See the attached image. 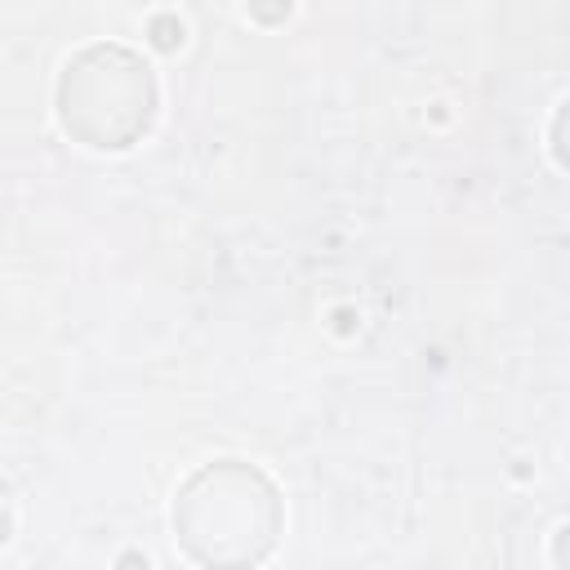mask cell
<instances>
[{"label": "cell", "mask_w": 570, "mask_h": 570, "mask_svg": "<svg viewBox=\"0 0 570 570\" xmlns=\"http://www.w3.org/2000/svg\"><path fill=\"white\" fill-rule=\"evenodd\" d=\"M552 156H557L561 169H570V98L552 116Z\"/></svg>", "instance_id": "obj_3"}, {"label": "cell", "mask_w": 570, "mask_h": 570, "mask_svg": "<svg viewBox=\"0 0 570 570\" xmlns=\"http://www.w3.org/2000/svg\"><path fill=\"white\" fill-rule=\"evenodd\" d=\"M281 530V490L245 459H214L196 468L174 499L178 548L205 570H254L272 557Z\"/></svg>", "instance_id": "obj_1"}, {"label": "cell", "mask_w": 570, "mask_h": 570, "mask_svg": "<svg viewBox=\"0 0 570 570\" xmlns=\"http://www.w3.org/2000/svg\"><path fill=\"white\" fill-rule=\"evenodd\" d=\"M151 31H156L151 40H156L160 49H174V45H183V27H169V18H156V22H151Z\"/></svg>", "instance_id": "obj_4"}, {"label": "cell", "mask_w": 570, "mask_h": 570, "mask_svg": "<svg viewBox=\"0 0 570 570\" xmlns=\"http://www.w3.org/2000/svg\"><path fill=\"white\" fill-rule=\"evenodd\" d=\"M552 561H557L561 570H570V525L557 530V539H552Z\"/></svg>", "instance_id": "obj_5"}, {"label": "cell", "mask_w": 570, "mask_h": 570, "mask_svg": "<svg viewBox=\"0 0 570 570\" xmlns=\"http://www.w3.org/2000/svg\"><path fill=\"white\" fill-rule=\"evenodd\" d=\"M156 76L142 53L98 40L67 58L58 76V125L94 147V151H125L134 147L156 120Z\"/></svg>", "instance_id": "obj_2"}]
</instances>
